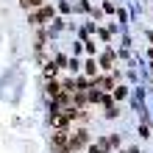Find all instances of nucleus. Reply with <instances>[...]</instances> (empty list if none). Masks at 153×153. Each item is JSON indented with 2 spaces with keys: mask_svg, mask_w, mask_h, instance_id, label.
Segmentation results:
<instances>
[{
  "mask_svg": "<svg viewBox=\"0 0 153 153\" xmlns=\"http://www.w3.org/2000/svg\"><path fill=\"white\" fill-rule=\"evenodd\" d=\"M59 92H61V84H59V81H50V84H48V95H50V97H56Z\"/></svg>",
  "mask_w": 153,
  "mask_h": 153,
  "instance_id": "423d86ee",
  "label": "nucleus"
},
{
  "mask_svg": "<svg viewBox=\"0 0 153 153\" xmlns=\"http://www.w3.org/2000/svg\"><path fill=\"white\" fill-rule=\"evenodd\" d=\"M89 100H92V103H106L109 97H106L100 89H92V92H89Z\"/></svg>",
  "mask_w": 153,
  "mask_h": 153,
  "instance_id": "20e7f679",
  "label": "nucleus"
},
{
  "mask_svg": "<svg viewBox=\"0 0 153 153\" xmlns=\"http://www.w3.org/2000/svg\"><path fill=\"white\" fill-rule=\"evenodd\" d=\"M89 153H106V150H103L100 145H92V148H89Z\"/></svg>",
  "mask_w": 153,
  "mask_h": 153,
  "instance_id": "4468645a",
  "label": "nucleus"
},
{
  "mask_svg": "<svg viewBox=\"0 0 153 153\" xmlns=\"http://www.w3.org/2000/svg\"><path fill=\"white\" fill-rule=\"evenodd\" d=\"M67 70H73V73H78V70H81V61H78V59H70V61H67Z\"/></svg>",
  "mask_w": 153,
  "mask_h": 153,
  "instance_id": "9d476101",
  "label": "nucleus"
},
{
  "mask_svg": "<svg viewBox=\"0 0 153 153\" xmlns=\"http://www.w3.org/2000/svg\"><path fill=\"white\" fill-rule=\"evenodd\" d=\"M117 114H120V109H117V106H114L111 100H106V117H109V120H114Z\"/></svg>",
  "mask_w": 153,
  "mask_h": 153,
  "instance_id": "39448f33",
  "label": "nucleus"
},
{
  "mask_svg": "<svg viewBox=\"0 0 153 153\" xmlns=\"http://www.w3.org/2000/svg\"><path fill=\"white\" fill-rule=\"evenodd\" d=\"M125 95H128V89H125V86H114V97H117V100H123Z\"/></svg>",
  "mask_w": 153,
  "mask_h": 153,
  "instance_id": "1a4fd4ad",
  "label": "nucleus"
},
{
  "mask_svg": "<svg viewBox=\"0 0 153 153\" xmlns=\"http://www.w3.org/2000/svg\"><path fill=\"white\" fill-rule=\"evenodd\" d=\"M89 84H92V81H86V78H78V81H75V86H78V89H86Z\"/></svg>",
  "mask_w": 153,
  "mask_h": 153,
  "instance_id": "ddd939ff",
  "label": "nucleus"
},
{
  "mask_svg": "<svg viewBox=\"0 0 153 153\" xmlns=\"http://www.w3.org/2000/svg\"><path fill=\"white\" fill-rule=\"evenodd\" d=\"M48 17H53V8H50V6H42V11L33 14V17H31V22H33V25H42Z\"/></svg>",
  "mask_w": 153,
  "mask_h": 153,
  "instance_id": "f03ea898",
  "label": "nucleus"
},
{
  "mask_svg": "<svg viewBox=\"0 0 153 153\" xmlns=\"http://www.w3.org/2000/svg\"><path fill=\"white\" fill-rule=\"evenodd\" d=\"M84 70H86V73H89V75L95 78V75H97V64H95V59H89L86 64H84Z\"/></svg>",
  "mask_w": 153,
  "mask_h": 153,
  "instance_id": "0eeeda50",
  "label": "nucleus"
},
{
  "mask_svg": "<svg viewBox=\"0 0 153 153\" xmlns=\"http://www.w3.org/2000/svg\"><path fill=\"white\" fill-rule=\"evenodd\" d=\"M84 45H86V53H89V56H95V50H97V48H95V42H92V39H86Z\"/></svg>",
  "mask_w": 153,
  "mask_h": 153,
  "instance_id": "f8f14e48",
  "label": "nucleus"
},
{
  "mask_svg": "<svg viewBox=\"0 0 153 153\" xmlns=\"http://www.w3.org/2000/svg\"><path fill=\"white\" fill-rule=\"evenodd\" d=\"M86 142H89V131H84V128H81V131H75V137H70L67 153H70V150H78V148H84Z\"/></svg>",
  "mask_w": 153,
  "mask_h": 153,
  "instance_id": "f257e3e1",
  "label": "nucleus"
},
{
  "mask_svg": "<svg viewBox=\"0 0 153 153\" xmlns=\"http://www.w3.org/2000/svg\"><path fill=\"white\" fill-rule=\"evenodd\" d=\"M150 61H153V50H150Z\"/></svg>",
  "mask_w": 153,
  "mask_h": 153,
  "instance_id": "2eb2a0df",
  "label": "nucleus"
},
{
  "mask_svg": "<svg viewBox=\"0 0 153 153\" xmlns=\"http://www.w3.org/2000/svg\"><path fill=\"white\" fill-rule=\"evenodd\" d=\"M92 86H103L106 89V92H109V89H111V92H114V84H111V78H92Z\"/></svg>",
  "mask_w": 153,
  "mask_h": 153,
  "instance_id": "7ed1b4c3",
  "label": "nucleus"
},
{
  "mask_svg": "<svg viewBox=\"0 0 153 153\" xmlns=\"http://www.w3.org/2000/svg\"><path fill=\"white\" fill-rule=\"evenodd\" d=\"M100 64H103V67H106V70H109V67H111V64H114V53H106V56H103V59H100Z\"/></svg>",
  "mask_w": 153,
  "mask_h": 153,
  "instance_id": "6e6552de",
  "label": "nucleus"
},
{
  "mask_svg": "<svg viewBox=\"0 0 153 153\" xmlns=\"http://www.w3.org/2000/svg\"><path fill=\"white\" fill-rule=\"evenodd\" d=\"M103 11H109V14H114V11H117V6L111 3V0H106V3H103Z\"/></svg>",
  "mask_w": 153,
  "mask_h": 153,
  "instance_id": "9b49d317",
  "label": "nucleus"
}]
</instances>
